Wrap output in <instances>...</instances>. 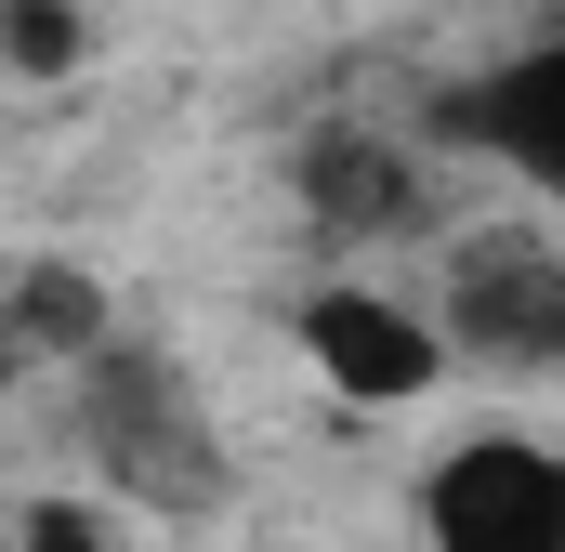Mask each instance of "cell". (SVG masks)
Returning a JSON list of instances; mask_svg holds the SVG:
<instances>
[{"instance_id": "6da1fadb", "label": "cell", "mask_w": 565, "mask_h": 552, "mask_svg": "<svg viewBox=\"0 0 565 552\" xmlns=\"http://www.w3.org/2000/svg\"><path fill=\"white\" fill-rule=\"evenodd\" d=\"M66 382H79V447H93L106 500H145V513H211V500H224V434H211V408H198L158 355L106 342V355H79Z\"/></svg>"}, {"instance_id": "7a4b0ae2", "label": "cell", "mask_w": 565, "mask_h": 552, "mask_svg": "<svg viewBox=\"0 0 565 552\" xmlns=\"http://www.w3.org/2000/svg\"><path fill=\"white\" fill-rule=\"evenodd\" d=\"M434 329L473 369L553 382L565 369V237H460L434 276Z\"/></svg>"}, {"instance_id": "3957f363", "label": "cell", "mask_w": 565, "mask_h": 552, "mask_svg": "<svg viewBox=\"0 0 565 552\" xmlns=\"http://www.w3.org/2000/svg\"><path fill=\"white\" fill-rule=\"evenodd\" d=\"M422 552H565V447L473 434L422 474Z\"/></svg>"}, {"instance_id": "277c9868", "label": "cell", "mask_w": 565, "mask_h": 552, "mask_svg": "<svg viewBox=\"0 0 565 552\" xmlns=\"http://www.w3.org/2000/svg\"><path fill=\"white\" fill-rule=\"evenodd\" d=\"M302 355H316V382H342L355 408H408V395L447 382V329H434L422 302L369 289V276H329V289L302 302Z\"/></svg>"}, {"instance_id": "5b68a950", "label": "cell", "mask_w": 565, "mask_h": 552, "mask_svg": "<svg viewBox=\"0 0 565 552\" xmlns=\"http://www.w3.org/2000/svg\"><path fill=\"white\" fill-rule=\"evenodd\" d=\"M434 132L473 145V158H500V171H526L565 211V26L526 40V53H500V66H473V79H447L434 93Z\"/></svg>"}, {"instance_id": "8992f818", "label": "cell", "mask_w": 565, "mask_h": 552, "mask_svg": "<svg viewBox=\"0 0 565 552\" xmlns=\"http://www.w3.org/2000/svg\"><path fill=\"white\" fill-rule=\"evenodd\" d=\"M289 184H302L316 237H355V251L422 224V158H408V145H382V132H316Z\"/></svg>"}, {"instance_id": "52a82bcc", "label": "cell", "mask_w": 565, "mask_h": 552, "mask_svg": "<svg viewBox=\"0 0 565 552\" xmlns=\"http://www.w3.org/2000/svg\"><path fill=\"white\" fill-rule=\"evenodd\" d=\"M0 53H13V79H66L79 66V0H0Z\"/></svg>"}, {"instance_id": "ba28073f", "label": "cell", "mask_w": 565, "mask_h": 552, "mask_svg": "<svg viewBox=\"0 0 565 552\" xmlns=\"http://www.w3.org/2000/svg\"><path fill=\"white\" fill-rule=\"evenodd\" d=\"M13 540H26V552H106V513H93V500H26Z\"/></svg>"}]
</instances>
